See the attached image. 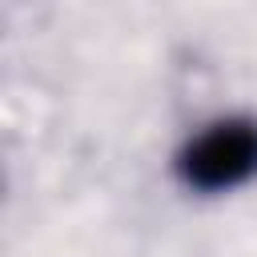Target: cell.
<instances>
[{"label":"cell","instance_id":"1","mask_svg":"<svg viewBox=\"0 0 257 257\" xmlns=\"http://www.w3.org/2000/svg\"><path fill=\"white\" fill-rule=\"evenodd\" d=\"M173 173L193 193H229L257 177V116L233 112L201 124L173 157Z\"/></svg>","mask_w":257,"mask_h":257}]
</instances>
